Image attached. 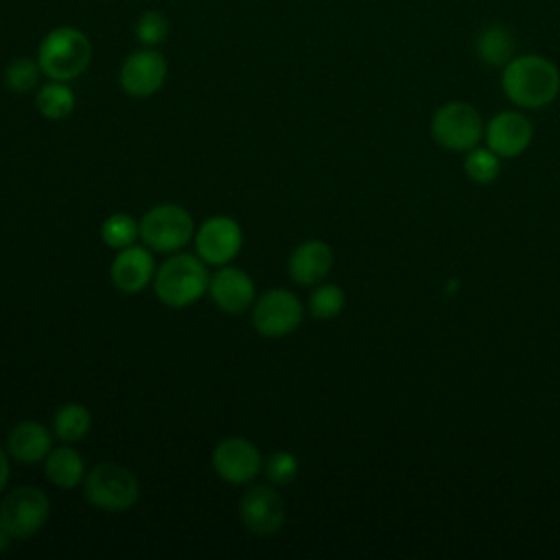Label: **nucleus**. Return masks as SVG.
Returning <instances> with one entry per match:
<instances>
[{
    "label": "nucleus",
    "instance_id": "obj_19",
    "mask_svg": "<svg viewBox=\"0 0 560 560\" xmlns=\"http://www.w3.org/2000/svg\"><path fill=\"white\" fill-rule=\"evenodd\" d=\"M35 107L48 120H63L77 107V94L68 81L48 79L35 90Z\"/></svg>",
    "mask_w": 560,
    "mask_h": 560
},
{
    "label": "nucleus",
    "instance_id": "obj_23",
    "mask_svg": "<svg viewBox=\"0 0 560 560\" xmlns=\"http://www.w3.org/2000/svg\"><path fill=\"white\" fill-rule=\"evenodd\" d=\"M138 236H140V221H136L131 214H125V212L109 214L101 225V238L112 249H122L127 245H133Z\"/></svg>",
    "mask_w": 560,
    "mask_h": 560
},
{
    "label": "nucleus",
    "instance_id": "obj_16",
    "mask_svg": "<svg viewBox=\"0 0 560 560\" xmlns=\"http://www.w3.org/2000/svg\"><path fill=\"white\" fill-rule=\"evenodd\" d=\"M332 267V249L319 238H308L300 243L289 256V276L298 284L322 282Z\"/></svg>",
    "mask_w": 560,
    "mask_h": 560
},
{
    "label": "nucleus",
    "instance_id": "obj_15",
    "mask_svg": "<svg viewBox=\"0 0 560 560\" xmlns=\"http://www.w3.org/2000/svg\"><path fill=\"white\" fill-rule=\"evenodd\" d=\"M109 276L122 293H140L142 289H147L155 276V260L149 247L127 245L118 249L116 258L112 260Z\"/></svg>",
    "mask_w": 560,
    "mask_h": 560
},
{
    "label": "nucleus",
    "instance_id": "obj_27",
    "mask_svg": "<svg viewBox=\"0 0 560 560\" xmlns=\"http://www.w3.org/2000/svg\"><path fill=\"white\" fill-rule=\"evenodd\" d=\"M265 475L271 483H278V486H284V483H291L298 472H300V462L298 457L291 453V451H276L265 464Z\"/></svg>",
    "mask_w": 560,
    "mask_h": 560
},
{
    "label": "nucleus",
    "instance_id": "obj_8",
    "mask_svg": "<svg viewBox=\"0 0 560 560\" xmlns=\"http://www.w3.org/2000/svg\"><path fill=\"white\" fill-rule=\"evenodd\" d=\"M304 319V304L287 289H269L252 304V326L262 337H287Z\"/></svg>",
    "mask_w": 560,
    "mask_h": 560
},
{
    "label": "nucleus",
    "instance_id": "obj_21",
    "mask_svg": "<svg viewBox=\"0 0 560 560\" xmlns=\"http://www.w3.org/2000/svg\"><path fill=\"white\" fill-rule=\"evenodd\" d=\"M92 429V413L81 402H68L57 409L52 418V433L61 442H79L83 440Z\"/></svg>",
    "mask_w": 560,
    "mask_h": 560
},
{
    "label": "nucleus",
    "instance_id": "obj_17",
    "mask_svg": "<svg viewBox=\"0 0 560 560\" xmlns=\"http://www.w3.org/2000/svg\"><path fill=\"white\" fill-rule=\"evenodd\" d=\"M9 455L20 464H37L48 457L52 451V438L42 422L22 420L18 422L7 438Z\"/></svg>",
    "mask_w": 560,
    "mask_h": 560
},
{
    "label": "nucleus",
    "instance_id": "obj_14",
    "mask_svg": "<svg viewBox=\"0 0 560 560\" xmlns=\"http://www.w3.org/2000/svg\"><path fill=\"white\" fill-rule=\"evenodd\" d=\"M486 142L499 158H516L523 153L534 136L532 122L521 112H499L486 125Z\"/></svg>",
    "mask_w": 560,
    "mask_h": 560
},
{
    "label": "nucleus",
    "instance_id": "obj_4",
    "mask_svg": "<svg viewBox=\"0 0 560 560\" xmlns=\"http://www.w3.org/2000/svg\"><path fill=\"white\" fill-rule=\"evenodd\" d=\"M85 499L105 512H125L131 510L140 497L138 477L114 462L96 464L83 477Z\"/></svg>",
    "mask_w": 560,
    "mask_h": 560
},
{
    "label": "nucleus",
    "instance_id": "obj_26",
    "mask_svg": "<svg viewBox=\"0 0 560 560\" xmlns=\"http://www.w3.org/2000/svg\"><path fill=\"white\" fill-rule=\"evenodd\" d=\"M464 168H466V175L477 182V184H490L499 177L501 173V160L499 155L486 147H472L464 160Z\"/></svg>",
    "mask_w": 560,
    "mask_h": 560
},
{
    "label": "nucleus",
    "instance_id": "obj_24",
    "mask_svg": "<svg viewBox=\"0 0 560 560\" xmlns=\"http://www.w3.org/2000/svg\"><path fill=\"white\" fill-rule=\"evenodd\" d=\"M171 33V22L164 13L160 11H142L133 24V37L140 46H149V48H158L168 39Z\"/></svg>",
    "mask_w": 560,
    "mask_h": 560
},
{
    "label": "nucleus",
    "instance_id": "obj_13",
    "mask_svg": "<svg viewBox=\"0 0 560 560\" xmlns=\"http://www.w3.org/2000/svg\"><path fill=\"white\" fill-rule=\"evenodd\" d=\"M208 293L214 306L228 315L245 313L256 302V287L252 276L232 265H221V269L210 276Z\"/></svg>",
    "mask_w": 560,
    "mask_h": 560
},
{
    "label": "nucleus",
    "instance_id": "obj_28",
    "mask_svg": "<svg viewBox=\"0 0 560 560\" xmlns=\"http://www.w3.org/2000/svg\"><path fill=\"white\" fill-rule=\"evenodd\" d=\"M9 475H11V466H9V453L0 446V494L9 483Z\"/></svg>",
    "mask_w": 560,
    "mask_h": 560
},
{
    "label": "nucleus",
    "instance_id": "obj_6",
    "mask_svg": "<svg viewBox=\"0 0 560 560\" xmlns=\"http://www.w3.org/2000/svg\"><path fill=\"white\" fill-rule=\"evenodd\" d=\"M486 131L483 118L466 101H451L435 109L431 118V136L451 151H470Z\"/></svg>",
    "mask_w": 560,
    "mask_h": 560
},
{
    "label": "nucleus",
    "instance_id": "obj_18",
    "mask_svg": "<svg viewBox=\"0 0 560 560\" xmlns=\"http://www.w3.org/2000/svg\"><path fill=\"white\" fill-rule=\"evenodd\" d=\"M472 48L483 66L503 68L516 55V37L505 24H486L477 33Z\"/></svg>",
    "mask_w": 560,
    "mask_h": 560
},
{
    "label": "nucleus",
    "instance_id": "obj_22",
    "mask_svg": "<svg viewBox=\"0 0 560 560\" xmlns=\"http://www.w3.org/2000/svg\"><path fill=\"white\" fill-rule=\"evenodd\" d=\"M42 77L44 72L39 68L37 57H15L13 61L7 63L2 72L4 85L15 94H26L37 90L42 85Z\"/></svg>",
    "mask_w": 560,
    "mask_h": 560
},
{
    "label": "nucleus",
    "instance_id": "obj_2",
    "mask_svg": "<svg viewBox=\"0 0 560 560\" xmlns=\"http://www.w3.org/2000/svg\"><path fill=\"white\" fill-rule=\"evenodd\" d=\"M35 57L46 79L70 83L90 68L92 42L77 26H55L42 37Z\"/></svg>",
    "mask_w": 560,
    "mask_h": 560
},
{
    "label": "nucleus",
    "instance_id": "obj_7",
    "mask_svg": "<svg viewBox=\"0 0 560 560\" xmlns=\"http://www.w3.org/2000/svg\"><path fill=\"white\" fill-rule=\"evenodd\" d=\"M50 514V501L44 490L35 486H20L11 490L0 503V523L13 540H24L37 534Z\"/></svg>",
    "mask_w": 560,
    "mask_h": 560
},
{
    "label": "nucleus",
    "instance_id": "obj_29",
    "mask_svg": "<svg viewBox=\"0 0 560 560\" xmlns=\"http://www.w3.org/2000/svg\"><path fill=\"white\" fill-rule=\"evenodd\" d=\"M11 540H13L11 534H9V532L2 527V523H0V553L11 547Z\"/></svg>",
    "mask_w": 560,
    "mask_h": 560
},
{
    "label": "nucleus",
    "instance_id": "obj_3",
    "mask_svg": "<svg viewBox=\"0 0 560 560\" xmlns=\"http://www.w3.org/2000/svg\"><path fill=\"white\" fill-rule=\"evenodd\" d=\"M210 284L206 262L197 254L173 252L153 276V291L158 300L171 308H186L195 304Z\"/></svg>",
    "mask_w": 560,
    "mask_h": 560
},
{
    "label": "nucleus",
    "instance_id": "obj_25",
    "mask_svg": "<svg viewBox=\"0 0 560 560\" xmlns=\"http://www.w3.org/2000/svg\"><path fill=\"white\" fill-rule=\"evenodd\" d=\"M346 304L343 289L332 282H324L315 287V291L308 295V313L315 319H332L341 313Z\"/></svg>",
    "mask_w": 560,
    "mask_h": 560
},
{
    "label": "nucleus",
    "instance_id": "obj_10",
    "mask_svg": "<svg viewBox=\"0 0 560 560\" xmlns=\"http://www.w3.org/2000/svg\"><path fill=\"white\" fill-rule=\"evenodd\" d=\"M243 247V230L236 219L228 214L210 217L201 223L195 234V249L197 256L206 265H228L236 258Z\"/></svg>",
    "mask_w": 560,
    "mask_h": 560
},
{
    "label": "nucleus",
    "instance_id": "obj_11",
    "mask_svg": "<svg viewBox=\"0 0 560 560\" xmlns=\"http://www.w3.org/2000/svg\"><path fill=\"white\" fill-rule=\"evenodd\" d=\"M210 462L214 472L232 486H243L254 481V477L262 468V457L258 446L247 438H236V435L223 438L212 448Z\"/></svg>",
    "mask_w": 560,
    "mask_h": 560
},
{
    "label": "nucleus",
    "instance_id": "obj_5",
    "mask_svg": "<svg viewBox=\"0 0 560 560\" xmlns=\"http://www.w3.org/2000/svg\"><path fill=\"white\" fill-rule=\"evenodd\" d=\"M195 236L190 212L177 203H158L140 219V238L153 252H179Z\"/></svg>",
    "mask_w": 560,
    "mask_h": 560
},
{
    "label": "nucleus",
    "instance_id": "obj_9",
    "mask_svg": "<svg viewBox=\"0 0 560 560\" xmlns=\"http://www.w3.org/2000/svg\"><path fill=\"white\" fill-rule=\"evenodd\" d=\"M168 77V61L158 48L140 46L131 50L118 70V83L131 98H149L158 94Z\"/></svg>",
    "mask_w": 560,
    "mask_h": 560
},
{
    "label": "nucleus",
    "instance_id": "obj_12",
    "mask_svg": "<svg viewBox=\"0 0 560 560\" xmlns=\"http://www.w3.org/2000/svg\"><path fill=\"white\" fill-rule=\"evenodd\" d=\"M241 523L256 536H271L284 525V501L269 486H249L238 501Z\"/></svg>",
    "mask_w": 560,
    "mask_h": 560
},
{
    "label": "nucleus",
    "instance_id": "obj_1",
    "mask_svg": "<svg viewBox=\"0 0 560 560\" xmlns=\"http://www.w3.org/2000/svg\"><path fill=\"white\" fill-rule=\"evenodd\" d=\"M501 90L514 105L525 109H540L558 98L560 70L551 59L542 55H514L501 68Z\"/></svg>",
    "mask_w": 560,
    "mask_h": 560
},
{
    "label": "nucleus",
    "instance_id": "obj_20",
    "mask_svg": "<svg viewBox=\"0 0 560 560\" xmlns=\"http://www.w3.org/2000/svg\"><path fill=\"white\" fill-rule=\"evenodd\" d=\"M46 475L48 479L61 488V490H72L77 488L83 477H85V464L83 457L72 448V446H59L48 453L44 459Z\"/></svg>",
    "mask_w": 560,
    "mask_h": 560
}]
</instances>
